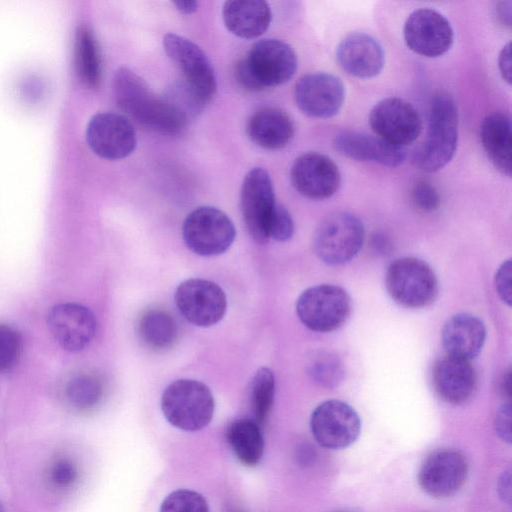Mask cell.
<instances>
[{
	"mask_svg": "<svg viewBox=\"0 0 512 512\" xmlns=\"http://www.w3.org/2000/svg\"><path fill=\"white\" fill-rule=\"evenodd\" d=\"M497 491L501 500L511 504V472L506 470L502 472L497 481Z\"/></svg>",
	"mask_w": 512,
	"mask_h": 512,
	"instance_id": "obj_41",
	"label": "cell"
},
{
	"mask_svg": "<svg viewBox=\"0 0 512 512\" xmlns=\"http://www.w3.org/2000/svg\"><path fill=\"white\" fill-rule=\"evenodd\" d=\"M298 108L313 118L335 116L343 106L345 87L337 76L326 72H313L302 76L294 88Z\"/></svg>",
	"mask_w": 512,
	"mask_h": 512,
	"instance_id": "obj_17",
	"label": "cell"
},
{
	"mask_svg": "<svg viewBox=\"0 0 512 512\" xmlns=\"http://www.w3.org/2000/svg\"><path fill=\"white\" fill-rule=\"evenodd\" d=\"M47 324L54 339L70 352L85 349L93 340L97 322L92 311L78 303H60L47 315Z\"/></svg>",
	"mask_w": 512,
	"mask_h": 512,
	"instance_id": "obj_19",
	"label": "cell"
},
{
	"mask_svg": "<svg viewBox=\"0 0 512 512\" xmlns=\"http://www.w3.org/2000/svg\"><path fill=\"white\" fill-rule=\"evenodd\" d=\"M222 17L232 34L253 39L268 29L272 13L268 3L262 0H231L224 2Z\"/></svg>",
	"mask_w": 512,
	"mask_h": 512,
	"instance_id": "obj_24",
	"label": "cell"
},
{
	"mask_svg": "<svg viewBox=\"0 0 512 512\" xmlns=\"http://www.w3.org/2000/svg\"><path fill=\"white\" fill-rule=\"evenodd\" d=\"M293 233L294 222L290 212L283 205L276 203L268 225L269 239L285 242L291 239Z\"/></svg>",
	"mask_w": 512,
	"mask_h": 512,
	"instance_id": "obj_35",
	"label": "cell"
},
{
	"mask_svg": "<svg viewBox=\"0 0 512 512\" xmlns=\"http://www.w3.org/2000/svg\"><path fill=\"white\" fill-rule=\"evenodd\" d=\"M22 352V338L13 327L0 323V372L13 368Z\"/></svg>",
	"mask_w": 512,
	"mask_h": 512,
	"instance_id": "obj_33",
	"label": "cell"
},
{
	"mask_svg": "<svg viewBox=\"0 0 512 512\" xmlns=\"http://www.w3.org/2000/svg\"><path fill=\"white\" fill-rule=\"evenodd\" d=\"M0 512H9V510L7 509L5 503L3 501L0 500Z\"/></svg>",
	"mask_w": 512,
	"mask_h": 512,
	"instance_id": "obj_44",
	"label": "cell"
},
{
	"mask_svg": "<svg viewBox=\"0 0 512 512\" xmlns=\"http://www.w3.org/2000/svg\"><path fill=\"white\" fill-rule=\"evenodd\" d=\"M186 246L195 254L211 257L226 252L236 236L231 219L220 209L201 206L191 211L182 226Z\"/></svg>",
	"mask_w": 512,
	"mask_h": 512,
	"instance_id": "obj_7",
	"label": "cell"
},
{
	"mask_svg": "<svg viewBox=\"0 0 512 512\" xmlns=\"http://www.w3.org/2000/svg\"><path fill=\"white\" fill-rule=\"evenodd\" d=\"M403 35L411 51L428 58L442 56L454 41V31L448 19L430 8L410 13L404 23Z\"/></svg>",
	"mask_w": 512,
	"mask_h": 512,
	"instance_id": "obj_13",
	"label": "cell"
},
{
	"mask_svg": "<svg viewBox=\"0 0 512 512\" xmlns=\"http://www.w3.org/2000/svg\"><path fill=\"white\" fill-rule=\"evenodd\" d=\"M311 433L316 442L330 450L352 445L361 432V419L348 403L331 399L320 403L310 418Z\"/></svg>",
	"mask_w": 512,
	"mask_h": 512,
	"instance_id": "obj_10",
	"label": "cell"
},
{
	"mask_svg": "<svg viewBox=\"0 0 512 512\" xmlns=\"http://www.w3.org/2000/svg\"><path fill=\"white\" fill-rule=\"evenodd\" d=\"M351 308L348 293L331 284L306 289L296 302L298 318L315 332H331L340 328L347 321Z\"/></svg>",
	"mask_w": 512,
	"mask_h": 512,
	"instance_id": "obj_8",
	"label": "cell"
},
{
	"mask_svg": "<svg viewBox=\"0 0 512 512\" xmlns=\"http://www.w3.org/2000/svg\"><path fill=\"white\" fill-rule=\"evenodd\" d=\"M160 512H209V506L200 493L189 489H178L162 501Z\"/></svg>",
	"mask_w": 512,
	"mask_h": 512,
	"instance_id": "obj_32",
	"label": "cell"
},
{
	"mask_svg": "<svg viewBox=\"0 0 512 512\" xmlns=\"http://www.w3.org/2000/svg\"><path fill=\"white\" fill-rule=\"evenodd\" d=\"M163 47L168 57L180 69L183 83L205 106L217 90L212 63L205 52L188 38L167 33L163 37Z\"/></svg>",
	"mask_w": 512,
	"mask_h": 512,
	"instance_id": "obj_9",
	"label": "cell"
},
{
	"mask_svg": "<svg viewBox=\"0 0 512 512\" xmlns=\"http://www.w3.org/2000/svg\"><path fill=\"white\" fill-rule=\"evenodd\" d=\"M227 442L241 464L248 467L258 465L264 453V439L258 425L251 418L231 422L226 431Z\"/></svg>",
	"mask_w": 512,
	"mask_h": 512,
	"instance_id": "obj_28",
	"label": "cell"
},
{
	"mask_svg": "<svg viewBox=\"0 0 512 512\" xmlns=\"http://www.w3.org/2000/svg\"><path fill=\"white\" fill-rule=\"evenodd\" d=\"M137 334L144 346L154 351L171 348L178 338L176 320L167 311L149 309L139 318Z\"/></svg>",
	"mask_w": 512,
	"mask_h": 512,
	"instance_id": "obj_29",
	"label": "cell"
},
{
	"mask_svg": "<svg viewBox=\"0 0 512 512\" xmlns=\"http://www.w3.org/2000/svg\"><path fill=\"white\" fill-rule=\"evenodd\" d=\"M432 384L443 401L460 405L474 394L477 374L470 361L445 355L433 366Z\"/></svg>",
	"mask_w": 512,
	"mask_h": 512,
	"instance_id": "obj_20",
	"label": "cell"
},
{
	"mask_svg": "<svg viewBox=\"0 0 512 512\" xmlns=\"http://www.w3.org/2000/svg\"><path fill=\"white\" fill-rule=\"evenodd\" d=\"M290 179L298 193L312 200L330 198L341 184L337 165L331 158L318 152L298 156L292 164Z\"/></svg>",
	"mask_w": 512,
	"mask_h": 512,
	"instance_id": "obj_18",
	"label": "cell"
},
{
	"mask_svg": "<svg viewBox=\"0 0 512 512\" xmlns=\"http://www.w3.org/2000/svg\"><path fill=\"white\" fill-rule=\"evenodd\" d=\"M458 143V111L454 98L437 93L430 104L428 128L423 142L412 155L415 167L424 172H436L453 158Z\"/></svg>",
	"mask_w": 512,
	"mask_h": 512,
	"instance_id": "obj_3",
	"label": "cell"
},
{
	"mask_svg": "<svg viewBox=\"0 0 512 512\" xmlns=\"http://www.w3.org/2000/svg\"><path fill=\"white\" fill-rule=\"evenodd\" d=\"M334 149L356 161L373 162L387 167H397L405 160V150L379 137L356 131H342L335 135Z\"/></svg>",
	"mask_w": 512,
	"mask_h": 512,
	"instance_id": "obj_22",
	"label": "cell"
},
{
	"mask_svg": "<svg viewBox=\"0 0 512 512\" xmlns=\"http://www.w3.org/2000/svg\"><path fill=\"white\" fill-rule=\"evenodd\" d=\"M86 141L97 156L107 160H119L135 150L137 135L126 116L102 112L95 114L88 122Z\"/></svg>",
	"mask_w": 512,
	"mask_h": 512,
	"instance_id": "obj_14",
	"label": "cell"
},
{
	"mask_svg": "<svg viewBox=\"0 0 512 512\" xmlns=\"http://www.w3.org/2000/svg\"><path fill=\"white\" fill-rule=\"evenodd\" d=\"M336 57L348 74L364 79L377 76L385 62L379 42L362 32L351 33L343 38L337 47Z\"/></svg>",
	"mask_w": 512,
	"mask_h": 512,
	"instance_id": "obj_21",
	"label": "cell"
},
{
	"mask_svg": "<svg viewBox=\"0 0 512 512\" xmlns=\"http://www.w3.org/2000/svg\"><path fill=\"white\" fill-rule=\"evenodd\" d=\"M369 123L377 137L403 148L413 143L422 131L418 111L397 97L378 102L370 112Z\"/></svg>",
	"mask_w": 512,
	"mask_h": 512,
	"instance_id": "obj_15",
	"label": "cell"
},
{
	"mask_svg": "<svg viewBox=\"0 0 512 512\" xmlns=\"http://www.w3.org/2000/svg\"><path fill=\"white\" fill-rule=\"evenodd\" d=\"M494 427L501 440L511 443V406L509 402L502 404L496 411Z\"/></svg>",
	"mask_w": 512,
	"mask_h": 512,
	"instance_id": "obj_39",
	"label": "cell"
},
{
	"mask_svg": "<svg viewBox=\"0 0 512 512\" xmlns=\"http://www.w3.org/2000/svg\"><path fill=\"white\" fill-rule=\"evenodd\" d=\"M441 338L446 355L470 361L482 350L486 329L476 316L459 313L445 322Z\"/></svg>",
	"mask_w": 512,
	"mask_h": 512,
	"instance_id": "obj_23",
	"label": "cell"
},
{
	"mask_svg": "<svg viewBox=\"0 0 512 512\" xmlns=\"http://www.w3.org/2000/svg\"><path fill=\"white\" fill-rule=\"evenodd\" d=\"M385 286L391 298L407 308L426 307L438 294V280L433 269L414 257L393 261L386 271Z\"/></svg>",
	"mask_w": 512,
	"mask_h": 512,
	"instance_id": "obj_5",
	"label": "cell"
},
{
	"mask_svg": "<svg viewBox=\"0 0 512 512\" xmlns=\"http://www.w3.org/2000/svg\"><path fill=\"white\" fill-rule=\"evenodd\" d=\"M365 237L362 221L346 211L328 215L318 226L313 246L317 256L329 265H341L360 251Z\"/></svg>",
	"mask_w": 512,
	"mask_h": 512,
	"instance_id": "obj_6",
	"label": "cell"
},
{
	"mask_svg": "<svg viewBox=\"0 0 512 512\" xmlns=\"http://www.w3.org/2000/svg\"><path fill=\"white\" fill-rule=\"evenodd\" d=\"M312 377L325 387H334L341 381L343 369L340 361L329 353L319 354L312 362Z\"/></svg>",
	"mask_w": 512,
	"mask_h": 512,
	"instance_id": "obj_34",
	"label": "cell"
},
{
	"mask_svg": "<svg viewBox=\"0 0 512 512\" xmlns=\"http://www.w3.org/2000/svg\"><path fill=\"white\" fill-rule=\"evenodd\" d=\"M76 478L77 469L70 459H58L50 469L51 482L59 488L69 487Z\"/></svg>",
	"mask_w": 512,
	"mask_h": 512,
	"instance_id": "obj_37",
	"label": "cell"
},
{
	"mask_svg": "<svg viewBox=\"0 0 512 512\" xmlns=\"http://www.w3.org/2000/svg\"><path fill=\"white\" fill-rule=\"evenodd\" d=\"M176 9L183 14H191L197 10L198 2L196 1H176L174 2Z\"/></svg>",
	"mask_w": 512,
	"mask_h": 512,
	"instance_id": "obj_43",
	"label": "cell"
},
{
	"mask_svg": "<svg viewBox=\"0 0 512 512\" xmlns=\"http://www.w3.org/2000/svg\"><path fill=\"white\" fill-rule=\"evenodd\" d=\"M174 300L182 316L199 327L217 324L227 309L224 290L206 279L191 278L181 282L175 291Z\"/></svg>",
	"mask_w": 512,
	"mask_h": 512,
	"instance_id": "obj_12",
	"label": "cell"
},
{
	"mask_svg": "<svg viewBox=\"0 0 512 512\" xmlns=\"http://www.w3.org/2000/svg\"><path fill=\"white\" fill-rule=\"evenodd\" d=\"M247 134L257 146L277 150L291 141L294 124L285 111L275 107H264L250 117Z\"/></svg>",
	"mask_w": 512,
	"mask_h": 512,
	"instance_id": "obj_25",
	"label": "cell"
},
{
	"mask_svg": "<svg viewBox=\"0 0 512 512\" xmlns=\"http://www.w3.org/2000/svg\"><path fill=\"white\" fill-rule=\"evenodd\" d=\"M74 64L81 83L88 89H97L102 79L101 54L97 39L87 25H81L76 30Z\"/></svg>",
	"mask_w": 512,
	"mask_h": 512,
	"instance_id": "obj_27",
	"label": "cell"
},
{
	"mask_svg": "<svg viewBox=\"0 0 512 512\" xmlns=\"http://www.w3.org/2000/svg\"><path fill=\"white\" fill-rule=\"evenodd\" d=\"M296 69L297 56L289 44L278 39H262L236 63L234 77L240 87L256 92L287 82Z\"/></svg>",
	"mask_w": 512,
	"mask_h": 512,
	"instance_id": "obj_2",
	"label": "cell"
},
{
	"mask_svg": "<svg viewBox=\"0 0 512 512\" xmlns=\"http://www.w3.org/2000/svg\"><path fill=\"white\" fill-rule=\"evenodd\" d=\"M275 395V377L267 367L259 368L254 374L249 387V402L253 419L262 425L267 419Z\"/></svg>",
	"mask_w": 512,
	"mask_h": 512,
	"instance_id": "obj_31",
	"label": "cell"
},
{
	"mask_svg": "<svg viewBox=\"0 0 512 512\" xmlns=\"http://www.w3.org/2000/svg\"><path fill=\"white\" fill-rule=\"evenodd\" d=\"M411 199L414 206L423 212H433L440 206L436 188L426 180H418L412 187Z\"/></svg>",
	"mask_w": 512,
	"mask_h": 512,
	"instance_id": "obj_36",
	"label": "cell"
},
{
	"mask_svg": "<svg viewBox=\"0 0 512 512\" xmlns=\"http://www.w3.org/2000/svg\"><path fill=\"white\" fill-rule=\"evenodd\" d=\"M511 261L503 262L495 274V289L503 302L511 304Z\"/></svg>",
	"mask_w": 512,
	"mask_h": 512,
	"instance_id": "obj_38",
	"label": "cell"
},
{
	"mask_svg": "<svg viewBox=\"0 0 512 512\" xmlns=\"http://www.w3.org/2000/svg\"><path fill=\"white\" fill-rule=\"evenodd\" d=\"M468 469V461L460 451L439 449L423 461L418 472V483L429 496L448 498L462 488Z\"/></svg>",
	"mask_w": 512,
	"mask_h": 512,
	"instance_id": "obj_16",
	"label": "cell"
},
{
	"mask_svg": "<svg viewBox=\"0 0 512 512\" xmlns=\"http://www.w3.org/2000/svg\"><path fill=\"white\" fill-rule=\"evenodd\" d=\"M480 140L492 164L503 174L511 176V121L508 114L493 112L480 125Z\"/></svg>",
	"mask_w": 512,
	"mask_h": 512,
	"instance_id": "obj_26",
	"label": "cell"
},
{
	"mask_svg": "<svg viewBox=\"0 0 512 512\" xmlns=\"http://www.w3.org/2000/svg\"><path fill=\"white\" fill-rule=\"evenodd\" d=\"M161 410L172 426L194 432L210 423L215 401L211 390L204 383L193 379H178L163 391Z\"/></svg>",
	"mask_w": 512,
	"mask_h": 512,
	"instance_id": "obj_4",
	"label": "cell"
},
{
	"mask_svg": "<svg viewBox=\"0 0 512 512\" xmlns=\"http://www.w3.org/2000/svg\"><path fill=\"white\" fill-rule=\"evenodd\" d=\"M112 91L126 117L146 129L179 134L190 119L169 94L156 95L144 79L127 67L115 71Z\"/></svg>",
	"mask_w": 512,
	"mask_h": 512,
	"instance_id": "obj_1",
	"label": "cell"
},
{
	"mask_svg": "<svg viewBox=\"0 0 512 512\" xmlns=\"http://www.w3.org/2000/svg\"><path fill=\"white\" fill-rule=\"evenodd\" d=\"M498 67L502 78L511 83V43L508 42L500 51Z\"/></svg>",
	"mask_w": 512,
	"mask_h": 512,
	"instance_id": "obj_40",
	"label": "cell"
},
{
	"mask_svg": "<svg viewBox=\"0 0 512 512\" xmlns=\"http://www.w3.org/2000/svg\"><path fill=\"white\" fill-rule=\"evenodd\" d=\"M497 17L499 20L508 27L511 26V2L501 1L497 4Z\"/></svg>",
	"mask_w": 512,
	"mask_h": 512,
	"instance_id": "obj_42",
	"label": "cell"
},
{
	"mask_svg": "<svg viewBox=\"0 0 512 512\" xmlns=\"http://www.w3.org/2000/svg\"><path fill=\"white\" fill-rule=\"evenodd\" d=\"M276 204L272 180L266 170L255 167L245 175L240 192L243 222L258 244L269 241L268 225Z\"/></svg>",
	"mask_w": 512,
	"mask_h": 512,
	"instance_id": "obj_11",
	"label": "cell"
},
{
	"mask_svg": "<svg viewBox=\"0 0 512 512\" xmlns=\"http://www.w3.org/2000/svg\"><path fill=\"white\" fill-rule=\"evenodd\" d=\"M64 397L73 410L89 412L100 404L103 397V385L94 375L79 374L66 383Z\"/></svg>",
	"mask_w": 512,
	"mask_h": 512,
	"instance_id": "obj_30",
	"label": "cell"
}]
</instances>
